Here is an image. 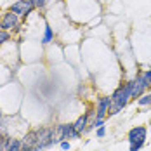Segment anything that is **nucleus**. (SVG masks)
<instances>
[{
  "instance_id": "nucleus-8",
  "label": "nucleus",
  "mask_w": 151,
  "mask_h": 151,
  "mask_svg": "<svg viewBox=\"0 0 151 151\" xmlns=\"http://www.w3.org/2000/svg\"><path fill=\"white\" fill-rule=\"evenodd\" d=\"M35 144H37V130H30L21 139V151H33Z\"/></svg>"
},
{
  "instance_id": "nucleus-16",
  "label": "nucleus",
  "mask_w": 151,
  "mask_h": 151,
  "mask_svg": "<svg viewBox=\"0 0 151 151\" xmlns=\"http://www.w3.org/2000/svg\"><path fill=\"white\" fill-rule=\"evenodd\" d=\"M9 142H11V139H9V137L0 136V151H7V146H9Z\"/></svg>"
},
{
  "instance_id": "nucleus-1",
  "label": "nucleus",
  "mask_w": 151,
  "mask_h": 151,
  "mask_svg": "<svg viewBox=\"0 0 151 151\" xmlns=\"http://www.w3.org/2000/svg\"><path fill=\"white\" fill-rule=\"evenodd\" d=\"M129 101H130V92H129L127 83H123L111 94V104H109V109H108V116H113V115L120 113L122 109L129 104Z\"/></svg>"
},
{
  "instance_id": "nucleus-11",
  "label": "nucleus",
  "mask_w": 151,
  "mask_h": 151,
  "mask_svg": "<svg viewBox=\"0 0 151 151\" xmlns=\"http://www.w3.org/2000/svg\"><path fill=\"white\" fill-rule=\"evenodd\" d=\"M52 38H54V31H52V28H50L49 24H45V30H44V37H42V44L45 45V44H49V42H52Z\"/></svg>"
},
{
  "instance_id": "nucleus-12",
  "label": "nucleus",
  "mask_w": 151,
  "mask_h": 151,
  "mask_svg": "<svg viewBox=\"0 0 151 151\" xmlns=\"http://www.w3.org/2000/svg\"><path fill=\"white\" fill-rule=\"evenodd\" d=\"M141 80H142V83L146 85V89H151V70H146L144 73H141Z\"/></svg>"
},
{
  "instance_id": "nucleus-15",
  "label": "nucleus",
  "mask_w": 151,
  "mask_h": 151,
  "mask_svg": "<svg viewBox=\"0 0 151 151\" xmlns=\"http://www.w3.org/2000/svg\"><path fill=\"white\" fill-rule=\"evenodd\" d=\"M11 40V33L7 30H0V45H4V44H7Z\"/></svg>"
},
{
  "instance_id": "nucleus-17",
  "label": "nucleus",
  "mask_w": 151,
  "mask_h": 151,
  "mask_svg": "<svg viewBox=\"0 0 151 151\" xmlns=\"http://www.w3.org/2000/svg\"><path fill=\"white\" fill-rule=\"evenodd\" d=\"M30 2L35 5V9H44L47 4V0H30Z\"/></svg>"
},
{
  "instance_id": "nucleus-4",
  "label": "nucleus",
  "mask_w": 151,
  "mask_h": 151,
  "mask_svg": "<svg viewBox=\"0 0 151 151\" xmlns=\"http://www.w3.org/2000/svg\"><path fill=\"white\" fill-rule=\"evenodd\" d=\"M9 11H12V12L17 14L19 17L26 19V17L35 11V5L31 4L30 0H17V2H14V4L9 7Z\"/></svg>"
},
{
  "instance_id": "nucleus-9",
  "label": "nucleus",
  "mask_w": 151,
  "mask_h": 151,
  "mask_svg": "<svg viewBox=\"0 0 151 151\" xmlns=\"http://www.w3.org/2000/svg\"><path fill=\"white\" fill-rule=\"evenodd\" d=\"M109 104H111V97H101L97 101V108H96V118H101L104 120L108 116V109H109Z\"/></svg>"
},
{
  "instance_id": "nucleus-19",
  "label": "nucleus",
  "mask_w": 151,
  "mask_h": 151,
  "mask_svg": "<svg viewBox=\"0 0 151 151\" xmlns=\"http://www.w3.org/2000/svg\"><path fill=\"white\" fill-rule=\"evenodd\" d=\"M142 146H144V142H134V144H130V151H139Z\"/></svg>"
},
{
  "instance_id": "nucleus-20",
  "label": "nucleus",
  "mask_w": 151,
  "mask_h": 151,
  "mask_svg": "<svg viewBox=\"0 0 151 151\" xmlns=\"http://www.w3.org/2000/svg\"><path fill=\"white\" fill-rule=\"evenodd\" d=\"M61 148L64 151H68L70 148H71V144H70V141H61Z\"/></svg>"
},
{
  "instance_id": "nucleus-6",
  "label": "nucleus",
  "mask_w": 151,
  "mask_h": 151,
  "mask_svg": "<svg viewBox=\"0 0 151 151\" xmlns=\"http://www.w3.org/2000/svg\"><path fill=\"white\" fill-rule=\"evenodd\" d=\"M19 26V16L14 14L12 11H7L5 14L2 16V19H0V30H14Z\"/></svg>"
},
{
  "instance_id": "nucleus-2",
  "label": "nucleus",
  "mask_w": 151,
  "mask_h": 151,
  "mask_svg": "<svg viewBox=\"0 0 151 151\" xmlns=\"http://www.w3.org/2000/svg\"><path fill=\"white\" fill-rule=\"evenodd\" d=\"M54 136H56V129L54 127H44L37 130V144L33 151H42L54 144Z\"/></svg>"
},
{
  "instance_id": "nucleus-10",
  "label": "nucleus",
  "mask_w": 151,
  "mask_h": 151,
  "mask_svg": "<svg viewBox=\"0 0 151 151\" xmlns=\"http://www.w3.org/2000/svg\"><path fill=\"white\" fill-rule=\"evenodd\" d=\"M89 113H85V115H82V116H78L76 118V122L73 123V127H75L76 130L80 132V134H83L85 130H87V125H89Z\"/></svg>"
},
{
  "instance_id": "nucleus-13",
  "label": "nucleus",
  "mask_w": 151,
  "mask_h": 151,
  "mask_svg": "<svg viewBox=\"0 0 151 151\" xmlns=\"http://www.w3.org/2000/svg\"><path fill=\"white\" fill-rule=\"evenodd\" d=\"M137 104H139V106H150L151 104V92L142 94V96L137 99Z\"/></svg>"
},
{
  "instance_id": "nucleus-21",
  "label": "nucleus",
  "mask_w": 151,
  "mask_h": 151,
  "mask_svg": "<svg viewBox=\"0 0 151 151\" xmlns=\"http://www.w3.org/2000/svg\"><path fill=\"white\" fill-rule=\"evenodd\" d=\"M150 125H151V122H150Z\"/></svg>"
},
{
  "instance_id": "nucleus-3",
  "label": "nucleus",
  "mask_w": 151,
  "mask_h": 151,
  "mask_svg": "<svg viewBox=\"0 0 151 151\" xmlns=\"http://www.w3.org/2000/svg\"><path fill=\"white\" fill-rule=\"evenodd\" d=\"M82 136L75 127L73 123H61L56 127V136H54V144L56 142H61V141H68V139H78Z\"/></svg>"
},
{
  "instance_id": "nucleus-7",
  "label": "nucleus",
  "mask_w": 151,
  "mask_h": 151,
  "mask_svg": "<svg viewBox=\"0 0 151 151\" xmlns=\"http://www.w3.org/2000/svg\"><path fill=\"white\" fill-rule=\"evenodd\" d=\"M146 134H148L146 127L137 125V127H134V129L129 130V142H130V144H134V142H144V141H146Z\"/></svg>"
},
{
  "instance_id": "nucleus-22",
  "label": "nucleus",
  "mask_w": 151,
  "mask_h": 151,
  "mask_svg": "<svg viewBox=\"0 0 151 151\" xmlns=\"http://www.w3.org/2000/svg\"><path fill=\"white\" fill-rule=\"evenodd\" d=\"M47 2H49V0H47Z\"/></svg>"
},
{
  "instance_id": "nucleus-18",
  "label": "nucleus",
  "mask_w": 151,
  "mask_h": 151,
  "mask_svg": "<svg viewBox=\"0 0 151 151\" xmlns=\"http://www.w3.org/2000/svg\"><path fill=\"white\" fill-rule=\"evenodd\" d=\"M104 134H106V127H104V125L97 127V130H96V136H97V137H104Z\"/></svg>"
},
{
  "instance_id": "nucleus-14",
  "label": "nucleus",
  "mask_w": 151,
  "mask_h": 151,
  "mask_svg": "<svg viewBox=\"0 0 151 151\" xmlns=\"http://www.w3.org/2000/svg\"><path fill=\"white\" fill-rule=\"evenodd\" d=\"M7 151H21V139H11Z\"/></svg>"
},
{
  "instance_id": "nucleus-5",
  "label": "nucleus",
  "mask_w": 151,
  "mask_h": 151,
  "mask_svg": "<svg viewBox=\"0 0 151 151\" xmlns=\"http://www.w3.org/2000/svg\"><path fill=\"white\" fill-rule=\"evenodd\" d=\"M127 87H129V92H130V99H139L146 92V85L142 83L139 75L136 78H132L130 82H127Z\"/></svg>"
}]
</instances>
